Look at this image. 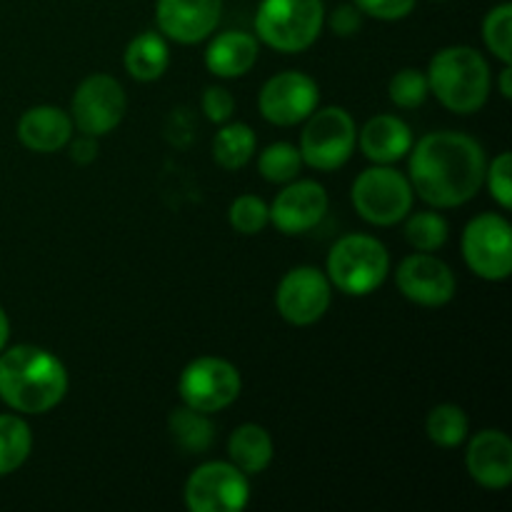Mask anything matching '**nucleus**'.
I'll list each match as a JSON object with an SVG mask.
<instances>
[{"label":"nucleus","instance_id":"f3484780","mask_svg":"<svg viewBox=\"0 0 512 512\" xmlns=\"http://www.w3.org/2000/svg\"><path fill=\"white\" fill-rule=\"evenodd\" d=\"M468 475L485 490H505L512 483V440L503 430H480L465 448Z\"/></svg>","mask_w":512,"mask_h":512},{"label":"nucleus","instance_id":"423d86ee","mask_svg":"<svg viewBox=\"0 0 512 512\" xmlns=\"http://www.w3.org/2000/svg\"><path fill=\"white\" fill-rule=\"evenodd\" d=\"M350 200L365 223L390 228L413 213L415 193L408 175L395 170L393 165H373L353 180Z\"/></svg>","mask_w":512,"mask_h":512},{"label":"nucleus","instance_id":"473e14b6","mask_svg":"<svg viewBox=\"0 0 512 512\" xmlns=\"http://www.w3.org/2000/svg\"><path fill=\"white\" fill-rule=\"evenodd\" d=\"M353 3L363 15L385 20V23H395V20L408 18L415 5H418V0H353Z\"/></svg>","mask_w":512,"mask_h":512},{"label":"nucleus","instance_id":"a878e982","mask_svg":"<svg viewBox=\"0 0 512 512\" xmlns=\"http://www.w3.org/2000/svg\"><path fill=\"white\" fill-rule=\"evenodd\" d=\"M425 435H428L430 443H435L438 448H460L470 435V420L460 405H435L428 413V418H425Z\"/></svg>","mask_w":512,"mask_h":512},{"label":"nucleus","instance_id":"4be33fe9","mask_svg":"<svg viewBox=\"0 0 512 512\" xmlns=\"http://www.w3.org/2000/svg\"><path fill=\"white\" fill-rule=\"evenodd\" d=\"M275 445L268 430L258 423H245L228 440V460L245 475H260L273 463Z\"/></svg>","mask_w":512,"mask_h":512},{"label":"nucleus","instance_id":"0eeeda50","mask_svg":"<svg viewBox=\"0 0 512 512\" xmlns=\"http://www.w3.org/2000/svg\"><path fill=\"white\" fill-rule=\"evenodd\" d=\"M303 123L305 128L298 145L303 163L320 173L343 168L358 145V125L353 115L340 105H328V108H315Z\"/></svg>","mask_w":512,"mask_h":512},{"label":"nucleus","instance_id":"20e7f679","mask_svg":"<svg viewBox=\"0 0 512 512\" xmlns=\"http://www.w3.org/2000/svg\"><path fill=\"white\" fill-rule=\"evenodd\" d=\"M325 275L335 290L353 298L375 293L390 275L388 248L378 238L350 233L335 240L325 260Z\"/></svg>","mask_w":512,"mask_h":512},{"label":"nucleus","instance_id":"7ed1b4c3","mask_svg":"<svg viewBox=\"0 0 512 512\" xmlns=\"http://www.w3.org/2000/svg\"><path fill=\"white\" fill-rule=\"evenodd\" d=\"M430 93L443 108L458 115H473L488 103L490 65L480 50L470 45H448L438 50L428 65Z\"/></svg>","mask_w":512,"mask_h":512},{"label":"nucleus","instance_id":"4468645a","mask_svg":"<svg viewBox=\"0 0 512 512\" xmlns=\"http://www.w3.org/2000/svg\"><path fill=\"white\" fill-rule=\"evenodd\" d=\"M400 295L420 308H443L455 298L458 280L450 265L433 253H413L395 268Z\"/></svg>","mask_w":512,"mask_h":512},{"label":"nucleus","instance_id":"c756f323","mask_svg":"<svg viewBox=\"0 0 512 512\" xmlns=\"http://www.w3.org/2000/svg\"><path fill=\"white\" fill-rule=\"evenodd\" d=\"M228 220H230V225H233L235 233L258 235L268 228L270 208L263 198L245 193V195H238V198L230 203Z\"/></svg>","mask_w":512,"mask_h":512},{"label":"nucleus","instance_id":"9d476101","mask_svg":"<svg viewBox=\"0 0 512 512\" xmlns=\"http://www.w3.org/2000/svg\"><path fill=\"white\" fill-rule=\"evenodd\" d=\"M190 512H240L250 500V483L230 460H210L195 468L183 488Z\"/></svg>","mask_w":512,"mask_h":512},{"label":"nucleus","instance_id":"2f4dec72","mask_svg":"<svg viewBox=\"0 0 512 512\" xmlns=\"http://www.w3.org/2000/svg\"><path fill=\"white\" fill-rule=\"evenodd\" d=\"M483 185H488L490 195H493V200L500 205V208L503 210L512 208V155L508 150L495 155L493 163H488Z\"/></svg>","mask_w":512,"mask_h":512},{"label":"nucleus","instance_id":"6ab92c4d","mask_svg":"<svg viewBox=\"0 0 512 512\" xmlns=\"http://www.w3.org/2000/svg\"><path fill=\"white\" fill-rule=\"evenodd\" d=\"M73 138V120L58 105H35L18 120V140L33 153H58Z\"/></svg>","mask_w":512,"mask_h":512},{"label":"nucleus","instance_id":"f704fd0d","mask_svg":"<svg viewBox=\"0 0 512 512\" xmlns=\"http://www.w3.org/2000/svg\"><path fill=\"white\" fill-rule=\"evenodd\" d=\"M330 28L340 38H350V35L360 33V28H363V13L355 8V3L338 5L330 15Z\"/></svg>","mask_w":512,"mask_h":512},{"label":"nucleus","instance_id":"4c0bfd02","mask_svg":"<svg viewBox=\"0 0 512 512\" xmlns=\"http://www.w3.org/2000/svg\"><path fill=\"white\" fill-rule=\"evenodd\" d=\"M8 340H10V320L5 315V310L0 308V350L8 348Z\"/></svg>","mask_w":512,"mask_h":512},{"label":"nucleus","instance_id":"c9c22d12","mask_svg":"<svg viewBox=\"0 0 512 512\" xmlns=\"http://www.w3.org/2000/svg\"><path fill=\"white\" fill-rule=\"evenodd\" d=\"M70 158L78 165H88L98 158V138L80 133V138H70Z\"/></svg>","mask_w":512,"mask_h":512},{"label":"nucleus","instance_id":"f8f14e48","mask_svg":"<svg viewBox=\"0 0 512 512\" xmlns=\"http://www.w3.org/2000/svg\"><path fill=\"white\" fill-rule=\"evenodd\" d=\"M330 303H333V285L325 270L315 265H298L288 270L275 293V308L280 318L295 328L318 323L330 310Z\"/></svg>","mask_w":512,"mask_h":512},{"label":"nucleus","instance_id":"5701e85b","mask_svg":"<svg viewBox=\"0 0 512 512\" xmlns=\"http://www.w3.org/2000/svg\"><path fill=\"white\" fill-rule=\"evenodd\" d=\"M168 430L173 443L188 455H203L215 440V428L210 415L188 408V405L170 413Z\"/></svg>","mask_w":512,"mask_h":512},{"label":"nucleus","instance_id":"f257e3e1","mask_svg":"<svg viewBox=\"0 0 512 512\" xmlns=\"http://www.w3.org/2000/svg\"><path fill=\"white\" fill-rule=\"evenodd\" d=\"M488 158L473 135L458 130L428 133L410 148L413 193L435 210L460 208L480 193Z\"/></svg>","mask_w":512,"mask_h":512},{"label":"nucleus","instance_id":"c85d7f7f","mask_svg":"<svg viewBox=\"0 0 512 512\" xmlns=\"http://www.w3.org/2000/svg\"><path fill=\"white\" fill-rule=\"evenodd\" d=\"M485 48L503 65H512V5L500 3L483 20Z\"/></svg>","mask_w":512,"mask_h":512},{"label":"nucleus","instance_id":"7c9ffc66","mask_svg":"<svg viewBox=\"0 0 512 512\" xmlns=\"http://www.w3.org/2000/svg\"><path fill=\"white\" fill-rule=\"evenodd\" d=\"M388 95L400 110H415L428 100L430 85L428 75L418 68H403L393 75L388 85Z\"/></svg>","mask_w":512,"mask_h":512},{"label":"nucleus","instance_id":"bb28decb","mask_svg":"<svg viewBox=\"0 0 512 512\" xmlns=\"http://www.w3.org/2000/svg\"><path fill=\"white\" fill-rule=\"evenodd\" d=\"M450 225L435 210H420L405 218V240L413 245L418 253H438L448 243Z\"/></svg>","mask_w":512,"mask_h":512},{"label":"nucleus","instance_id":"72a5a7b5","mask_svg":"<svg viewBox=\"0 0 512 512\" xmlns=\"http://www.w3.org/2000/svg\"><path fill=\"white\" fill-rule=\"evenodd\" d=\"M203 113L210 123L215 125L228 123L235 113V98L230 95V90L223 88V85H210V88H205Z\"/></svg>","mask_w":512,"mask_h":512},{"label":"nucleus","instance_id":"9b49d317","mask_svg":"<svg viewBox=\"0 0 512 512\" xmlns=\"http://www.w3.org/2000/svg\"><path fill=\"white\" fill-rule=\"evenodd\" d=\"M128 95L120 80L108 73H93L75 88L70 100V120L80 133L103 138L113 133L125 118Z\"/></svg>","mask_w":512,"mask_h":512},{"label":"nucleus","instance_id":"dca6fc26","mask_svg":"<svg viewBox=\"0 0 512 512\" xmlns=\"http://www.w3.org/2000/svg\"><path fill=\"white\" fill-rule=\"evenodd\" d=\"M223 15V0H158L155 20L168 40L195 45L215 33Z\"/></svg>","mask_w":512,"mask_h":512},{"label":"nucleus","instance_id":"39448f33","mask_svg":"<svg viewBox=\"0 0 512 512\" xmlns=\"http://www.w3.org/2000/svg\"><path fill=\"white\" fill-rule=\"evenodd\" d=\"M325 25L323 0H260L255 10V38L278 53L308 50Z\"/></svg>","mask_w":512,"mask_h":512},{"label":"nucleus","instance_id":"2eb2a0df","mask_svg":"<svg viewBox=\"0 0 512 512\" xmlns=\"http://www.w3.org/2000/svg\"><path fill=\"white\" fill-rule=\"evenodd\" d=\"M328 193L315 180H290L275 195L270 208V223L283 235H303L318 228L320 220L328 215Z\"/></svg>","mask_w":512,"mask_h":512},{"label":"nucleus","instance_id":"ddd939ff","mask_svg":"<svg viewBox=\"0 0 512 512\" xmlns=\"http://www.w3.org/2000/svg\"><path fill=\"white\" fill-rule=\"evenodd\" d=\"M320 105V88L308 73L283 70L265 80L258 95V110L268 123L278 128H293L303 123Z\"/></svg>","mask_w":512,"mask_h":512},{"label":"nucleus","instance_id":"393cba45","mask_svg":"<svg viewBox=\"0 0 512 512\" xmlns=\"http://www.w3.org/2000/svg\"><path fill=\"white\" fill-rule=\"evenodd\" d=\"M33 453V433L20 415H0V478L23 468Z\"/></svg>","mask_w":512,"mask_h":512},{"label":"nucleus","instance_id":"a211bd4d","mask_svg":"<svg viewBox=\"0 0 512 512\" xmlns=\"http://www.w3.org/2000/svg\"><path fill=\"white\" fill-rule=\"evenodd\" d=\"M413 130L398 115H373L363 130H358V145L373 165H393L413 148Z\"/></svg>","mask_w":512,"mask_h":512},{"label":"nucleus","instance_id":"cd10ccee","mask_svg":"<svg viewBox=\"0 0 512 512\" xmlns=\"http://www.w3.org/2000/svg\"><path fill=\"white\" fill-rule=\"evenodd\" d=\"M303 155H300L298 145L293 143H280L268 145L263 153L258 155V173L263 175V180L273 185H285L290 180H295L303 170Z\"/></svg>","mask_w":512,"mask_h":512},{"label":"nucleus","instance_id":"6e6552de","mask_svg":"<svg viewBox=\"0 0 512 512\" xmlns=\"http://www.w3.org/2000/svg\"><path fill=\"white\" fill-rule=\"evenodd\" d=\"M463 260L480 280L503 283L512 273V228L500 213H480L465 225Z\"/></svg>","mask_w":512,"mask_h":512},{"label":"nucleus","instance_id":"f03ea898","mask_svg":"<svg viewBox=\"0 0 512 512\" xmlns=\"http://www.w3.org/2000/svg\"><path fill=\"white\" fill-rule=\"evenodd\" d=\"M68 370L58 355L38 345L0 350V400L13 413L45 415L63 403Z\"/></svg>","mask_w":512,"mask_h":512},{"label":"nucleus","instance_id":"aec40b11","mask_svg":"<svg viewBox=\"0 0 512 512\" xmlns=\"http://www.w3.org/2000/svg\"><path fill=\"white\" fill-rule=\"evenodd\" d=\"M260 55V40L245 30L218 33L205 48V68L223 80L243 78L253 70Z\"/></svg>","mask_w":512,"mask_h":512},{"label":"nucleus","instance_id":"1a4fd4ad","mask_svg":"<svg viewBox=\"0 0 512 512\" xmlns=\"http://www.w3.org/2000/svg\"><path fill=\"white\" fill-rule=\"evenodd\" d=\"M243 390L240 370L230 360L203 355L190 360L178 380V393L183 405L200 410V413H220L238 400Z\"/></svg>","mask_w":512,"mask_h":512},{"label":"nucleus","instance_id":"412c9836","mask_svg":"<svg viewBox=\"0 0 512 512\" xmlns=\"http://www.w3.org/2000/svg\"><path fill=\"white\" fill-rule=\"evenodd\" d=\"M123 65L125 73L138 83H153V80L163 78L170 65L168 38L163 33H153V30L135 35L125 48Z\"/></svg>","mask_w":512,"mask_h":512},{"label":"nucleus","instance_id":"b1692460","mask_svg":"<svg viewBox=\"0 0 512 512\" xmlns=\"http://www.w3.org/2000/svg\"><path fill=\"white\" fill-rule=\"evenodd\" d=\"M258 138L245 123H223L213 138V160L223 170H240L253 160Z\"/></svg>","mask_w":512,"mask_h":512},{"label":"nucleus","instance_id":"e433bc0d","mask_svg":"<svg viewBox=\"0 0 512 512\" xmlns=\"http://www.w3.org/2000/svg\"><path fill=\"white\" fill-rule=\"evenodd\" d=\"M500 95H503L505 100L512 98V68L510 65H503V70H500Z\"/></svg>","mask_w":512,"mask_h":512}]
</instances>
